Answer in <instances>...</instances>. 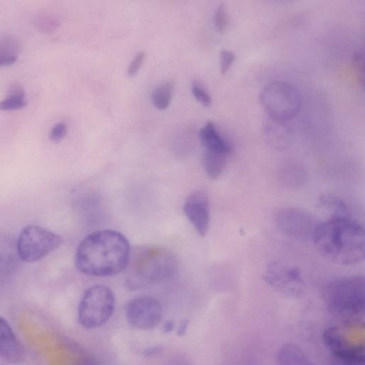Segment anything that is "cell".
<instances>
[{"instance_id":"obj_1","label":"cell","mask_w":365,"mask_h":365,"mask_svg":"<svg viewBox=\"0 0 365 365\" xmlns=\"http://www.w3.org/2000/svg\"><path fill=\"white\" fill-rule=\"evenodd\" d=\"M130 252V244L123 234L112 230H98L80 242L75 264L86 275H115L126 269Z\"/></svg>"},{"instance_id":"obj_2","label":"cell","mask_w":365,"mask_h":365,"mask_svg":"<svg viewBox=\"0 0 365 365\" xmlns=\"http://www.w3.org/2000/svg\"><path fill=\"white\" fill-rule=\"evenodd\" d=\"M312 239L327 260L341 265L360 263L365 256L364 227L346 215H336L317 225Z\"/></svg>"},{"instance_id":"obj_3","label":"cell","mask_w":365,"mask_h":365,"mask_svg":"<svg viewBox=\"0 0 365 365\" xmlns=\"http://www.w3.org/2000/svg\"><path fill=\"white\" fill-rule=\"evenodd\" d=\"M126 268L128 284L135 289L172 278L178 271V262L165 248L143 246L131 251Z\"/></svg>"},{"instance_id":"obj_4","label":"cell","mask_w":365,"mask_h":365,"mask_svg":"<svg viewBox=\"0 0 365 365\" xmlns=\"http://www.w3.org/2000/svg\"><path fill=\"white\" fill-rule=\"evenodd\" d=\"M259 101L269 118L285 122L296 115L302 104L297 88L283 81L267 83L260 92Z\"/></svg>"},{"instance_id":"obj_5","label":"cell","mask_w":365,"mask_h":365,"mask_svg":"<svg viewBox=\"0 0 365 365\" xmlns=\"http://www.w3.org/2000/svg\"><path fill=\"white\" fill-rule=\"evenodd\" d=\"M115 306L113 291L104 285H94L84 292L78 309V319L86 329L103 325L112 317Z\"/></svg>"},{"instance_id":"obj_6","label":"cell","mask_w":365,"mask_h":365,"mask_svg":"<svg viewBox=\"0 0 365 365\" xmlns=\"http://www.w3.org/2000/svg\"><path fill=\"white\" fill-rule=\"evenodd\" d=\"M365 282L363 276H351L335 279L326 289L329 307L334 312L356 314L364 309Z\"/></svg>"},{"instance_id":"obj_7","label":"cell","mask_w":365,"mask_h":365,"mask_svg":"<svg viewBox=\"0 0 365 365\" xmlns=\"http://www.w3.org/2000/svg\"><path fill=\"white\" fill-rule=\"evenodd\" d=\"M63 240L60 235L37 225H27L16 240L21 261L33 263L58 249Z\"/></svg>"},{"instance_id":"obj_8","label":"cell","mask_w":365,"mask_h":365,"mask_svg":"<svg viewBox=\"0 0 365 365\" xmlns=\"http://www.w3.org/2000/svg\"><path fill=\"white\" fill-rule=\"evenodd\" d=\"M263 278L273 290L289 297L300 296L305 288L299 269L281 262L267 265Z\"/></svg>"},{"instance_id":"obj_9","label":"cell","mask_w":365,"mask_h":365,"mask_svg":"<svg viewBox=\"0 0 365 365\" xmlns=\"http://www.w3.org/2000/svg\"><path fill=\"white\" fill-rule=\"evenodd\" d=\"M276 222L285 235L299 241L312 238L317 226L309 213L297 207H284L278 210Z\"/></svg>"},{"instance_id":"obj_10","label":"cell","mask_w":365,"mask_h":365,"mask_svg":"<svg viewBox=\"0 0 365 365\" xmlns=\"http://www.w3.org/2000/svg\"><path fill=\"white\" fill-rule=\"evenodd\" d=\"M128 323L138 329H150L155 327L162 317L160 302L150 296H139L127 304L125 309Z\"/></svg>"},{"instance_id":"obj_11","label":"cell","mask_w":365,"mask_h":365,"mask_svg":"<svg viewBox=\"0 0 365 365\" xmlns=\"http://www.w3.org/2000/svg\"><path fill=\"white\" fill-rule=\"evenodd\" d=\"M323 341L334 357L348 365H361L364 361L363 346L354 345L344 338L340 330L329 327L322 334Z\"/></svg>"},{"instance_id":"obj_12","label":"cell","mask_w":365,"mask_h":365,"mask_svg":"<svg viewBox=\"0 0 365 365\" xmlns=\"http://www.w3.org/2000/svg\"><path fill=\"white\" fill-rule=\"evenodd\" d=\"M183 211L198 235L205 237L210 220V205L206 193L201 190L191 192L185 201Z\"/></svg>"},{"instance_id":"obj_13","label":"cell","mask_w":365,"mask_h":365,"mask_svg":"<svg viewBox=\"0 0 365 365\" xmlns=\"http://www.w3.org/2000/svg\"><path fill=\"white\" fill-rule=\"evenodd\" d=\"M0 357L11 364H19L25 358V351L9 322L0 316Z\"/></svg>"},{"instance_id":"obj_14","label":"cell","mask_w":365,"mask_h":365,"mask_svg":"<svg viewBox=\"0 0 365 365\" xmlns=\"http://www.w3.org/2000/svg\"><path fill=\"white\" fill-rule=\"evenodd\" d=\"M262 134L267 143L276 150H284L292 142L291 129L285 121L268 118L263 125Z\"/></svg>"},{"instance_id":"obj_15","label":"cell","mask_w":365,"mask_h":365,"mask_svg":"<svg viewBox=\"0 0 365 365\" xmlns=\"http://www.w3.org/2000/svg\"><path fill=\"white\" fill-rule=\"evenodd\" d=\"M19 258L16 240L6 234H0V278L14 274L19 269Z\"/></svg>"},{"instance_id":"obj_16","label":"cell","mask_w":365,"mask_h":365,"mask_svg":"<svg viewBox=\"0 0 365 365\" xmlns=\"http://www.w3.org/2000/svg\"><path fill=\"white\" fill-rule=\"evenodd\" d=\"M199 135L205 150L220 152L228 155L231 153L232 148L219 134L212 122H207L200 129Z\"/></svg>"},{"instance_id":"obj_17","label":"cell","mask_w":365,"mask_h":365,"mask_svg":"<svg viewBox=\"0 0 365 365\" xmlns=\"http://www.w3.org/2000/svg\"><path fill=\"white\" fill-rule=\"evenodd\" d=\"M277 360L279 365H312L304 351L290 343L284 344L279 348Z\"/></svg>"},{"instance_id":"obj_18","label":"cell","mask_w":365,"mask_h":365,"mask_svg":"<svg viewBox=\"0 0 365 365\" xmlns=\"http://www.w3.org/2000/svg\"><path fill=\"white\" fill-rule=\"evenodd\" d=\"M20 52V44L11 36L0 37V67L14 63Z\"/></svg>"},{"instance_id":"obj_19","label":"cell","mask_w":365,"mask_h":365,"mask_svg":"<svg viewBox=\"0 0 365 365\" xmlns=\"http://www.w3.org/2000/svg\"><path fill=\"white\" fill-rule=\"evenodd\" d=\"M228 154L205 150L204 155L205 170L210 179H217L221 175L228 157Z\"/></svg>"},{"instance_id":"obj_20","label":"cell","mask_w":365,"mask_h":365,"mask_svg":"<svg viewBox=\"0 0 365 365\" xmlns=\"http://www.w3.org/2000/svg\"><path fill=\"white\" fill-rule=\"evenodd\" d=\"M27 104L22 86L14 83L10 86L6 96L0 101L1 110H15L24 108Z\"/></svg>"},{"instance_id":"obj_21","label":"cell","mask_w":365,"mask_h":365,"mask_svg":"<svg viewBox=\"0 0 365 365\" xmlns=\"http://www.w3.org/2000/svg\"><path fill=\"white\" fill-rule=\"evenodd\" d=\"M175 83L168 81L156 87L152 93V102L158 110L166 109L173 98Z\"/></svg>"},{"instance_id":"obj_22","label":"cell","mask_w":365,"mask_h":365,"mask_svg":"<svg viewBox=\"0 0 365 365\" xmlns=\"http://www.w3.org/2000/svg\"><path fill=\"white\" fill-rule=\"evenodd\" d=\"M213 21L216 29L219 32H223L227 24V14L223 4L219 5L216 9Z\"/></svg>"},{"instance_id":"obj_23","label":"cell","mask_w":365,"mask_h":365,"mask_svg":"<svg viewBox=\"0 0 365 365\" xmlns=\"http://www.w3.org/2000/svg\"><path fill=\"white\" fill-rule=\"evenodd\" d=\"M192 93L195 98L204 106L208 107L212 103V99L208 93L203 87L197 83H194L192 86Z\"/></svg>"},{"instance_id":"obj_24","label":"cell","mask_w":365,"mask_h":365,"mask_svg":"<svg viewBox=\"0 0 365 365\" xmlns=\"http://www.w3.org/2000/svg\"><path fill=\"white\" fill-rule=\"evenodd\" d=\"M353 63L359 81L363 86L364 82V50L358 51L354 56Z\"/></svg>"},{"instance_id":"obj_25","label":"cell","mask_w":365,"mask_h":365,"mask_svg":"<svg viewBox=\"0 0 365 365\" xmlns=\"http://www.w3.org/2000/svg\"><path fill=\"white\" fill-rule=\"evenodd\" d=\"M235 59V54L227 49H222L220 51V73L224 74L229 69Z\"/></svg>"},{"instance_id":"obj_26","label":"cell","mask_w":365,"mask_h":365,"mask_svg":"<svg viewBox=\"0 0 365 365\" xmlns=\"http://www.w3.org/2000/svg\"><path fill=\"white\" fill-rule=\"evenodd\" d=\"M66 133L67 126L66 123L59 122L51 128L49 138L53 142L58 143L66 136Z\"/></svg>"},{"instance_id":"obj_27","label":"cell","mask_w":365,"mask_h":365,"mask_svg":"<svg viewBox=\"0 0 365 365\" xmlns=\"http://www.w3.org/2000/svg\"><path fill=\"white\" fill-rule=\"evenodd\" d=\"M144 58L145 53L143 51H139L135 54L127 70L128 76H134L138 73L143 64Z\"/></svg>"},{"instance_id":"obj_28","label":"cell","mask_w":365,"mask_h":365,"mask_svg":"<svg viewBox=\"0 0 365 365\" xmlns=\"http://www.w3.org/2000/svg\"><path fill=\"white\" fill-rule=\"evenodd\" d=\"M37 24L41 29L51 31L56 27L57 21L53 17L43 16L39 18Z\"/></svg>"},{"instance_id":"obj_29","label":"cell","mask_w":365,"mask_h":365,"mask_svg":"<svg viewBox=\"0 0 365 365\" xmlns=\"http://www.w3.org/2000/svg\"><path fill=\"white\" fill-rule=\"evenodd\" d=\"M76 365H101L98 361L91 354H83Z\"/></svg>"},{"instance_id":"obj_30","label":"cell","mask_w":365,"mask_h":365,"mask_svg":"<svg viewBox=\"0 0 365 365\" xmlns=\"http://www.w3.org/2000/svg\"><path fill=\"white\" fill-rule=\"evenodd\" d=\"M188 323H189V322H188V319H182L180 322L178 329L177 330V335L178 336H182L185 334L186 330L188 327Z\"/></svg>"},{"instance_id":"obj_31","label":"cell","mask_w":365,"mask_h":365,"mask_svg":"<svg viewBox=\"0 0 365 365\" xmlns=\"http://www.w3.org/2000/svg\"><path fill=\"white\" fill-rule=\"evenodd\" d=\"M162 349L159 346H154L149 348H147L144 350L143 354L145 356H150L155 355L161 351Z\"/></svg>"},{"instance_id":"obj_32","label":"cell","mask_w":365,"mask_h":365,"mask_svg":"<svg viewBox=\"0 0 365 365\" xmlns=\"http://www.w3.org/2000/svg\"><path fill=\"white\" fill-rule=\"evenodd\" d=\"M175 327V323L172 320H168L165 322L163 325V332L169 333L173 330Z\"/></svg>"}]
</instances>
